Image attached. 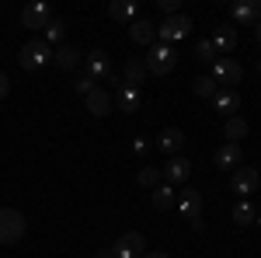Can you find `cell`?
<instances>
[{
	"label": "cell",
	"mask_w": 261,
	"mask_h": 258,
	"mask_svg": "<svg viewBox=\"0 0 261 258\" xmlns=\"http://www.w3.org/2000/svg\"><path fill=\"white\" fill-rule=\"evenodd\" d=\"M84 77H91L94 84H98V80H112V84H119L115 70H112V56H108L105 49H91V53L84 56Z\"/></svg>",
	"instance_id": "1"
},
{
	"label": "cell",
	"mask_w": 261,
	"mask_h": 258,
	"mask_svg": "<svg viewBox=\"0 0 261 258\" xmlns=\"http://www.w3.org/2000/svg\"><path fill=\"white\" fill-rule=\"evenodd\" d=\"M53 45H45V39H28L24 45H21L18 53V63L24 66V70H39V66H45V63H53Z\"/></svg>",
	"instance_id": "2"
},
{
	"label": "cell",
	"mask_w": 261,
	"mask_h": 258,
	"mask_svg": "<svg viewBox=\"0 0 261 258\" xmlns=\"http://www.w3.org/2000/svg\"><path fill=\"white\" fill-rule=\"evenodd\" d=\"M174 63H178V53H174V45H150V56H146V70L153 74V77H167L171 70H174Z\"/></svg>",
	"instance_id": "3"
},
{
	"label": "cell",
	"mask_w": 261,
	"mask_h": 258,
	"mask_svg": "<svg viewBox=\"0 0 261 258\" xmlns=\"http://www.w3.org/2000/svg\"><path fill=\"white\" fill-rule=\"evenodd\" d=\"M174 206L181 209V217L188 220L195 230H202V227H205V223H202V196H199V189L185 185V189L178 192V202H174Z\"/></svg>",
	"instance_id": "4"
},
{
	"label": "cell",
	"mask_w": 261,
	"mask_h": 258,
	"mask_svg": "<svg viewBox=\"0 0 261 258\" xmlns=\"http://www.w3.org/2000/svg\"><path fill=\"white\" fill-rule=\"evenodd\" d=\"M24 217H21V209H11V206H4L0 209V244H18L24 238Z\"/></svg>",
	"instance_id": "5"
},
{
	"label": "cell",
	"mask_w": 261,
	"mask_h": 258,
	"mask_svg": "<svg viewBox=\"0 0 261 258\" xmlns=\"http://www.w3.org/2000/svg\"><path fill=\"white\" fill-rule=\"evenodd\" d=\"M188 28H192V18H185V14H171V18H164V25H157V39H161L164 45H171V42L185 39Z\"/></svg>",
	"instance_id": "6"
},
{
	"label": "cell",
	"mask_w": 261,
	"mask_h": 258,
	"mask_svg": "<svg viewBox=\"0 0 261 258\" xmlns=\"http://www.w3.org/2000/svg\"><path fill=\"white\" fill-rule=\"evenodd\" d=\"M258 185H261V175H258V168H237V171H233V178H230V189H233V192H237V196H254V192H258Z\"/></svg>",
	"instance_id": "7"
},
{
	"label": "cell",
	"mask_w": 261,
	"mask_h": 258,
	"mask_svg": "<svg viewBox=\"0 0 261 258\" xmlns=\"http://www.w3.org/2000/svg\"><path fill=\"white\" fill-rule=\"evenodd\" d=\"M143 248H146L143 234L140 230H129V234H122V238L112 244V258H140Z\"/></svg>",
	"instance_id": "8"
},
{
	"label": "cell",
	"mask_w": 261,
	"mask_h": 258,
	"mask_svg": "<svg viewBox=\"0 0 261 258\" xmlns=\"http://www.w3.org/2000/svg\"><path fill=\"white\" fill-rule=\"evenodd\" d=\"M209 77L216 80V84H241L244 77V66L237 60H226V56H220V60L213 63V74Z\"/></svg>",
	"instance_id": "9"
},
{
	"label": "cell",
	"mask_w": 261,
	"mask_h": 258,
	"mask_svg": "<svg viewBox=\"0 0 261 258\" xmlns=\"http://www.w3.org/2000/svg\"><path fill=\"white\" fill-rule=\"evenodd\" d=\"M49 21H53V11H49V4H28V7H24V11H21V25H24V28H45V25H49Z\"/></svg>",
	"instance_id": "10"
},
{
	"label": "cell",
	"mask_w": 261,
	"mask_h": 258,
	"mask_svg": "<svg viewBox=\"0 0 261 258\" xmlns=\"http://www.w3.org/2000/svg\"><path fill=\"white\" fill-rule=\"evenodd\" d=\"M161 175L167 185H185L188 181V175H192V160L185 157H171L167 160V168H161Z\"/></svg>",
	"instance_id": "11"
},
{
	"label": "cell",
	"mask_w": 261,
	"mask_h": 258,
	"mask_svg": "<svg viewBox=\"0 0 261 258\" xmlns=\"http://www.w3.org/2000/svg\"><path fill=\"white\" fill-rule=\"evenodd\" d=\"M233 21L254 28L261 21V0H237V4H233Z\"/></svg>",
	"instance_id": "12"
},
{
	"label": "cell",
	"mask_w": 261,
	"mask_h": 258,
	"mask_svg": "<svg viewBox=\"0 0 261 258\" xmlns=\"http://www.w3.org/2000/svg\"><path fill=\"white\" fill-rule=\"evenodd\" d=\"M213 105H216V112H223V115L230 119V115L241 112V95H237L233 87H220V91L213 95Z\"/></svg>",
	"instance_id": "13"
},
{
	"label": "cell",
	"mask_w": 261,
	"mask_h": 258,
	"mask_svg": "<svg viewBox=\"0 0 261 258\" xmlns=\"http://www.w3.org/2000/svg\"><path fill=\"white\" fill-rule=\"evenodd\" d=\"M213 160H216V168H233V171H237L244 164V147L241 143H223Z\"/></svg>",
	"instance_id": "14"
},
{
	"label": "cell",
	"mask_w": 261,
	"mask_h": 258,
	"mask_svg": "<svg viewBox=\"0 0 261 258\" xmlns=\"http://www.w3.org/2000/svg\"><path fill=\"white\" fill-rule=\"evenodd\" d=\"M129 39L136 42V45H157V25L136 18L133 25H129Z\"/></svg>",
	"instance_id": "15"
},
{
	"label": "cell",
	"mask_w": 261,
	"mask_h": 258,
	"mask_svg": "<svg viewBox=\"0 0 261 258\" xmlns=\"http://www.w3.org/2000/svg\"><path fill=\"white\" fill-rule=\"evenodd\" d=\"M84 101H87V112H91V115H98V119L112 112V95H108L105 87H94V91H91Z\"/></svg>",
	"instance_id": "16"
},
{
	"label": "cell",
	"mask_w": 261,
	"mask_h": 258,
	"mask_svg": "<svg viewBox=\"0 0 261 258\" xmlns=\"http://www.w3.org/2000/svg\"><path fill=\"white\" fill-rule=\"evenodd\" d=\"M213 49H216V53H233V49H237V32H233V28H226V25H220V28H216V32H213Z\"/></svg>",
	"instance_id": "17"
},
{
	"label": "cell",
	"mask_w": 261,
	"mask_h": 258,
	"mask_svg": "<svg viewBox=\"0 0 261 258\" xmlns=\"http://www.w3.org/2000/svg\"><path fill=\"white\" fill-rule=\"evenodd\" d=\"M157 147H161L164 154H174V157H178V150L185 147V133L174 129V126H167V129L161 133V139H157Z\"/></svg>",
	"instance_id": "18"
},
{
	"label": "cell",
	"mask_w": 261,
	"mask_h": 258,
	"mask_svg": "<svg viewBox=\"0 0 261 258\" xmlns=\"http://www.w3.org/2000/svg\"><path fill=\"white\" fill-rule=\"evenodd\" d=\"M146 60H129L125 63V70H122V84H129V87H140L143 80H146Z\"/></svg>",
	"instance_id": "19"
},
{
	"label": "cell",
	"mask_w": 261,
	"mask_h": 258,
	"mask_svg": "<svg viewBox=\"0 0 261 258\" xmlns=\"http://www.w3.org/2000/svg\"><path fill=\"white\" fill-rule=\"evenodd\" d=\"M178 202V192H174V185H167V181H161L157 189H153V209H161V213H167L171 206Z\"/></svg>",
	"instance_id": "20"
},
{
	"label": "cell",
	"mask_w": 261,
	"mask_h": 258,
	"mask_svg": "<svg viewBox=\"0 0 261 258\" xmlns=\"http://www.w3.org/2000/svg\"><path fill=\"white\" fill-rule=\"evenodd\" d=\"M53 60H56L60 70H77V66H81V53H77L73 45H60V49L53 53Z\"/></svg>",
	"instance_id": "21"
},
{
	"label": "cell",
	"mask_w": 261,
	"mask_h": 258,
	"mask_svg": "<svg viewBox=\"0 0 261 258\" xmlns=\"http://www.w3.org/2000/svg\"><path fill=\"white\" fill-rule=\"evenodd\" d=\"M223 136H226V143H241L247 136V122L241 115H230V119L223 122Z\"/></svg>",
	"instance_id": "22"
},
{
	"label": "cell",
	"mask_w": 261,
	"mask_h": 258,
	"mask_svg": "<svg viewBox=\"0 0 261 258\" xmlns=\"http://www.w3.org/2000/svg\"><path fill=\"white\" fill-rule=\"evenodd\" d=\"M233 220H237L241 227H251V223H258V209H254V202H251V199H241V202L233 206Z\"/></svg>",
	"instance_id": "23"
},
{
	"label": "cell",
	"mask_w": 261,
	"mask_h": 258,
	"mask_svg": "<svg viewBox=\"0 0 261 258\" xmlns=\"http://www.w3.org/2000/svg\"><path fill=\"white\" fill-rule=\"evenodd\" d=\"M136 108H140V87L122 84L119 87V112H136Z\"/></svg>",
	"instance_id": "24"
},
{
	"label": "cell",
	"mask_w": 261,
	"mask_h": 258,
	"mask_svg": "<svg viewBox=\"0 0 261 258\" xmlns=\"http://www.w3.org/2000/svg\"><path fill=\"white\" fill-rule=\"evenodd\" d=\"M108 14L115 21H129V25H133V21H136V4H133V0H115V4L108 7Z\"/></svg>",
	"instance_id": "25"
},
{
	"label": "cell",
	"mask_w": 261,
	"mask_h": 258,
	"mask_svg": "<svg viewBox=\"0 0 261 258\" xmlns=\"http://www.w3.org/2000/svg\"><path fill=\"white\" fill-rule=\"evenodd\" d=\"M195 60H202V63H216V60H220V53L213 49V42H209V39H199V42H195Z\"/></svg>",
	"instance_id": "26"
},
{
	"label": "cell",
	"mask_w": 261,
	"mask_h": 258,
	"mask_svg": "<svg viewBox=\"0 0 261 258\" xmlns=\"http://www.w3.org/2000/svg\"><path fill=\"white\" fill-rule=\"evenodd\" d=\"M63 32H66V25H63L60 18H53L49 25H45V45H56V42H63Z\"/></svg>",
	"instance_id": "27"
},
{
	"label": "cell",
	"mask_w": 261,
	"mask_h": 258,
	"mask_svg": "<svg viewBox=\"0 0 261 258\" xmlns=\"http://www.w3.org/2000/svg\"><path fill=\"white\" fill-rule=\"evenodd\" d=\"M216 91H220V84L213 77H195V95H199V98H213Z\"/></svg>",
	"instance_id": "28"
},
{
	"label": "cell",
	"mask_w": 261,
	"mask_h": 258,
	"mask_svg": "<svg viewBox=\"0 0 261 258\" xmlns=\"http://www.w3.org/2000/svg\"><path fill=\"white\" fill-rule=\"evenodd\" d=\"M161 181H164L161 168H143V171H140V185H143V189H157Z\"/></svg>",
	"instance_id": "29"
},
{
	"label": "cell",
	"mask_w": 261,
	"mask_h": 258,
	"mask_svg": "<svg viewBox=\"0 0 261 258\" xmlns=\"http://www.w3.org/2000/svg\"><path fill=\"white\" fill-rule=\"evenodd\" d=\"M94 87H98V84H94V80H91V77H81V80H77V84H73V91H77L81 98H87V95H91Z\"/></svg>",
	"instance_id": "30"
},
{
	"label": "cell",
	"mask_w": 261,
	"mask_h": 258,
	"mask_svg": "<svg viewBox=\"0 0 261 258\" xmlns=\"http://www.w3.org/2000/svg\"><path fill=\"white\" fill-rule=\"evenodd\" d=\"M157 7H161L164 14H167V18H171V14H174V11H178V0H157Z\"/></svg>",
	"instance_id": "31"
},
{
	"label": "cell",
	"mask_w": 261,
	"mask_h": 258,
	"mask_svg": "<svg viewBox=\"0 0 261 258\" xmlns=\"http://www.w3.org/2000/svg\"><path fill=\"white\" fill-rule=\"evenodd\" d=\"M146 150H150V143H146L143 136H136V139H133V154H140V157H143Z\"/></svg>",
	"instance_id": "32"
},
{
	"label": "cell",
	"mask_w": 261,
	"mask_h": 258,
	"mask_svg": "<svg viewBox=\"0 0 261 258\" xmlns=\"http://www.w3.org/2000/svg\"><path fill=\"white\" fill-rule=\"evenodd\" d=\"M7 91H11V80H7V74H0V98H7Z\"/></svg>",
	"instance_id": "33"
},
{
	"label": "cell",
	"mask_w": 261,
	"mask_h": 258,
	"mask_svg": "<svg viewBox=\"0 0 261 258\" xmlns=\"http://www.w3.org/2000/svg\"><path fill=\"white\" fill-rule=\"evenodd\" d=\"M254 39H258V45H261V21L254 25Z\"/></svg>",
	"instance_id": "34"
},
{
	"label": "cell",
	"mask_w": 261,
	"mask_h": 258,
	"mask_svg": "<svg viewBox=\"0 0 261 258\" xmlns=\"http://www.w3.org/2000/svg\"><path fill=\"white\" fill-rule=\"evenodd\" d=\"M146 258H167V255H146Z\"/></svg>",
	"instance_id": "35"
},
{
	"label": "cell",
	"mask_w": 261,
	"mask_h": 258,
	"mask_svg": "<svg viewBox=\"0 0 261 258\" xmlns=\"http://www.w3.org/2000/svg\"><path fill=\"white\" fill-rule=\"evenodd\" d=\"M258 223H261V209H258Z\"/></svg>",
	"instance_id": "36"
},
{
	"label": "cell",
	"mask_w": 261,
	"mask_h": 258,
	"mask_svg": "<svg viewBox=\"0 0 261 258\" xmlns=\"http://www.w3.org/2000/svg\"><path fill=\"white\" fill-rule=\"evenodd\" d=\"M258 74H261V60H258Z\"/></svg>",
	"instance_id": "37"
}]
</instances>
